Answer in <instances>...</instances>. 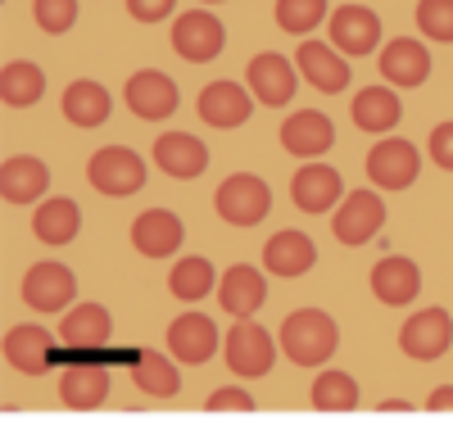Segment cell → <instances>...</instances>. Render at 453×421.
<instances>
[{
  "label": "cell",
  "instance_id": "obj_1",
  "mask_svg": "<svg viewBox=\"0 0 453 421\" xmlns=\"http://www.w3.org/2000/svg\"><path fill=\"white\" fill-rule=\"evenodd\" d=\"M281 354L295 363V367H322L335 344H340V331L331 322V313L322 309H295L286 322H281Z\"/></svg>",
  "mask_w": 453,
  "mask_h": 421
},
{
  "label": "cell",
  "instance_id": "obj_2",
  "mask_svg": "<svg viewBox=\"0 0 453 421\" xmlns=\"http://www.w3.org/2000/svg\"><path fill=\"white\" fill-rule=\"evenodd\" d=\"M213 209L232 226H258L273 209V186L263 177H254V172H232L213 190Z\"/></svg>",
  "mask_w": 453,
  "mask_h": 421
},
{
  "label": "cell",
  "instance_id": "obj_3",
  "mask_svg": "<svg viewBox=\"0 0 453 421\" xmlns=\"http://www.w3.org/2000/svg\"><path fill=\"white\" fill-rule=\"evenodd\" d=\"M87 181L109 200H127L145 186V159L127 145H104L87 159Z\"/></svg>",
  "mask_w": 453,
  "mask_h": 421
},
{
  "label": "cell",
  "instance_id": "obj_4",
  "mask_svg": "<svg viewBox=\"0 0 453 421\" xmlns=\"http://www.w3.org/2000/svg\"><path fill=\"white\" fill-rule=\"evenodd\" d=\"M277 354H281V344H273V335L258 322H232V331H226V340H222V358H226V367H232V376H241V380L268 376Z\"/></svg>",
  "mask_w": 453,
  "mask_h": 421
},
{
  "label": "cell",
  "instance_id": "obj_5",
  "mask_svg": "<svg viewBox=\"0 0 453 421\" xmlns=\"http://www.w3.org/2000/svg\"><path fill=\"white\" fill-rule=\"evenodd\" d=\"M381 226H386V200L376 195V190H349V195L340 200V209L331 213V232L345 249L367 245Z\"/></svg>",
  "mask_w": 453,
  "mask_h": 421
},
{
  "label": "cell",
  "instance_id": "obj_6",
  "mask_svg": "<svg viewBox=\"0 0 453 421\" xmlns=\"http://www.w3.org/2000/svg\"><path fill=\"white\" fill-rule=\"evenodd\" d=\"M73 299H78V277H73V267H64L55 258L27 267L23 303L32 313H64V309H73Z\"/></svg>",
  "mask_w": 453,
  "mask_h": 421
},
{
  "label": "cell",
  "instance_id": "obj_7",
  "mask_svg": "<svg viewBox=\"0 0 453 421\" xmlns=\"http://www.w3.org/2000/svg\"><path fill=\"white\" fill-rule=\"evenodd\" d=\"M422 172V155L418 145L403 141V136H386L367 149V181L381 186V190H408Z\"/></svg>",
  "mask_w": 453,
  "mask_h": 421
},
{
  "label": "cell",
  "instance_id": "obj_8",
  "mask_svg": "<svg viewBox=\"0 0 453 421\" xmlns=\"http://www.w3.org/2000/svg\"><path fill=\"white\" fill-rule=\"evenodd\" d=\"M245 87H250V96H254L258 104L286 109V104L295 100V87H299V68H295L286 55H277V50H263V55H254L250 68H245Z\"/></svg>",
  "mask_w": 453,
  "mask_h": 421
},
{
  "label": "cell",
  "instance_id": "obj_9",
  "mask_svg": "<svg viewBox=\"0 0 453 421\" xmlns=\"http://www.w3.org/2000/svg\"><path fill=\"white\" fill-rule=\"evenodd\" d=\"M453 344V318L444 309H418L403 326H399V349L412 363H435L449 354Z\"/></svg>",
  "mask_w": 453,
  "mask_h": 421
},
{
  "label": "cell",
  "instance_id": "obj_10",
  "mask_svg": "<svg viewBox=\"0 0 453 421\" xmlns=\"http://www.w3.org/2000/svg\"><path fill=\"white\" fill-rule=\"evenodd\" d=\"M326 32H331V46L345 59H363V55H372L376 46H381V19H376L367 5H358V0L331 10Z\"/></svg>",
  "mask_w": 453,
  "mask_h": 421
},
{
  "label": "cell",
  "instance_id": "obj_11",
  "mask_svg": "<svg viewBox=\"0 0 453 421\" xmlns=\"http://www.w3.org/2000/svg\"><path fill=\"white\" fill-rule=\"evenodd\" d=\"M222 46H226V27L218 23V14H209V10L177 14V23H173V50L186 64H209V59L222 55Z\"/></svg>",
  "mask_w": 453,
  "mask_h": 421
},
{
  "label": "cell",
  "instance_id": "obj_12",
  "mask_svg": "<svg viewBox=\"0 0 453 421\" xmlns=\"http://www.w3.org/2000/svg\"><path fill=\"white\" fill-rule=\"evenodd\" d=\"M295 64H299V78H304L313 91H322V96H340L349 87V78H354V64H345V55H340L331 42H299V50H295Z\"/></svg>",
  "mask_w": 453,
  "mask_h": 421
},
{
  "label": "cell",
  "instance_id": "obj_13",
  "mask_svg": "<svg viewBox=\"0 0 453 421\" xmlns=\"http://www.w3.org/2000/svg\"><path fill=\"white\" fill-rule=\"evenodd\" d=\"M109 335H113V318L104 303H73L59 322V340L73 354H55V358H87L91 349H104Z\"/></svg>",
  "mask_w": 453,
  "mask_h": 421
},
{
  "label": "cell",
  "instance_id": "obj_14",
  "mask_svg": "<svg viewBox=\"0 0 453 421\" xmlns=\"http://www.w3.org/2000/svg\"><path fill=\"white\" fill-rule=\"evenodd\" d=\"M123 100H127V109L136 113V119L164 123V119L177 113V82L168 78V73H159V68H141V73L127 78Z\"/></svg>",
  "mask_w": 453,
  "mask_h": 421
},
{
  "label": "cell",
  "instance_id": "obj_15",
  "mask_svg": "<svg viewBox=\"0 0 453 421\" xmlns=\"http://www.w3.org/2000/svg\"><path fill=\"white\" fill-rule=\"evenodd\" d=\"M254 96H250V87H241V82H232V78H218V82H209L204 91H200V100H196V113H200V123H209V127H218V132H232V127H241L250 113H254Z\"/></svg>",
  "mask_w": 453,
  "mask_h": 421
},
{
  "label": "cell",
  "instance_id": "obj_16",
  "mask_svg": "<svg viewBox=\"0 0 453 421\" xmlns=\"http://www.w3.org/2000/svg\"><path fill=\"white\" fill-rule=\"evenodd\" d=\"M277 136H281V149H286V155L313 164L318 155H326V149L335 145V123L326 119L322 109H299V113H290V119L281 123Z\"/></svg>",
  "mask_w": 453,
  "mask_h": 421
},
{
  "label": "cell",
  "instance_id": "obj_17",
  "mask_svg": "<svg viewBox=\"0 0 453 421\" xmlns=\"http://www.w3.org/2000/svg\"><path fill=\"white\" fill-rule=\"evenodd\" d=\"M263 299H268V281H263V272H258L254 263H232V267L222 272V281H218V303H222L226 318L250 322V318L263 309Z\"/></svg>",
  "mask_w": 453,
  "mask_h": 421
},
{
  "label": "cell",
  "instance_id": "obj_18",
  "mask_svg": "<svg viewBox=\"0 0 453 421\" xmlns=\"http://www.w3.org/2000/svg\"><path fill=\"white\" fill-rule=\"evenodd\" d=\"M340 195H345V181L331 164H304L290 177V200L299 213H335Z\"/></svg>",
  "mask_w": 453,
  "mask_h": 421
},
{
  "label": "cell",
  "instance_id": "obj_19",
  "mask_svg": "<svg viewBox=\"0 0 453 421\" xmlns=\"http://www.w3.org/2000/svg\"><path fill=\"white\" fill-rule=\"evenodd\" d=\"M50 186V168L36 155H14L0 164V200L23 209V204H42Z\"/></svg>",
  "mask_w": 453,
  "mask_h": 421
},
{
  "label": "cell",
  "instance_id": "obj_20",
  "mask_svg": "<svg viewBox=\"0 0 453 421\" xmlns=\"http://www.w3.org/2000/svg\"><path fill=\"white\" fill-rule=\"evenodd\" d=\"M132 245L145 258H173L186 245V226H181V218L173 209H145L132 222Z\"/></svg>",
  "mask_w": 453,
  "mask_h": 421
},
{
  "label": "cell",
  "instance_id": "obj_21",
  "mask_svg": "<svg viewBox=\"0 0 453 421\" xmlns=\"http://www.w3.org/2000/svg\"><path fill=\"white\" fill-rule=\"evenodd\" d=\"M422 290V267L403 258V254H386L372 267V295L386 303V309H408Z\"/></svg>",
  "mask_w": 453,
  "mask_h": 421
},
{
  "label": "cell",
  "instance_id": "obj_22",
  "mask_svg": "<svg viewBox=\"0 0 453 421\" xmlns=\"http://www.w3.org/2000/svg\"><path fill=\"white\" fill-rule=\"evenodd\" d=\"M168 354H173L177 363L204 367V363L218 354V326H213V318H204V313H181V318H173V326H168Z\"/></svg>",
  "mask_w": 453,
  "mask_h": 421
},
{
  "label": "cell",
  "instance_id": "obj_23",
  "mask_svg": "<svg viewBox=\"0 0 453 421\" xmlns=\"http://www.w3.org/2000/svg\"><path fill=\"white\" fill-rule=\"evenodd\" d=\"M381 78L390 87H422L431 78V50L418 42V36H395V42L381 46Z\"/></svg>",
  "mask_w": 453,
  "mask_h": 421
},
{
  "label": "cell",
  "instance_id": "obj_24",
  "mask_svg": "<svg viewBox=\"0 0 453 421\" xmlns=\"http://www.w3.org/2000/svg\"><path fill=\"white\" fill-rule=\"evenodd\" d=\"M155 164H159V172H168L177 181H191L209 168V145L191 132H164V136H155Z\"/></svg>",
  "mask_w": 453,
  "mask_h": 421
},
{
  "label": "cell",
  "instance_id": "obj_25",
  "mask_svg": "<svg viewBox=\"0 0 453 421\" xmlns=\"http://www.w3.org/2000/svg\"><path fill=\"white\" fill-rule=\"evenodd\" d=\"M59 399L73 408V412H91L109 399V371L91 358H73L64 371H59Z\"/></svg>",
  "mask_w": 453,
  "mask_h": 421
},
{
  "label": "cell",
  "instance_id": "obj_26",
  "mask_svg": "<svg viewBox=\"0 0 453 421\" xmlns=\"http://www.w3.org/2000/svg\"><path fill=\"white\" fill-rule=\"evenodd\" d=\"M5 363L23 376H42L50 371L55 363V340L46 326H36V322H23V326H10L5 335Z\"/></svg>",
  "mask_w": 453,
  "mask_h": 421
},
{
  "label": "cell",
  "instance_id": "obj_27",
  "mask_svg": "<svg viewBox=\"0 0 453 421\" xmlns=\"http://www.w3.org/2000/svg\"><path fill=\"white\" fill-rule=\"evenodd\" d=\"M313 263H318V245L304 232H290L286 226V232H277L273 241H263V267H268L273 277H281V281L304 277Z\"/></svg>",
  "mask_w": 453,
  "mask_h": 421
},
{
  "label": "cell",
  "instance_id": "obj_28",
  "mask_svg": "<svg viewBox=\"0 0 453 421\" xmlns=\"http://www.w3.org/2000/svg\"><path fill=\"white\" fill-rule=\"evenodd\" d=\"M349 119H354V127L367 132V136H386V132H395L399 119H403V100L395 96V87H363V91L354 96V104H349Z\"/></svg>",
  "mask_w": 453,
  "mask_h": 421
},
{
  "label": "cell",
  "instance_id": "obj_29",
  "mask_svg": "<svg viewBox=\"0 0 453 421\" xmlns=\"http://www.w3.org/2000/svg\"><path fill=\"white\" fill-rule=\"evenodd\" d=\"M78 232H82V209L68 195H50L32 209V236L42 245H68L78 241Z\"/></svg>",
  "mask_w": 453,
  "mask_h": 421
},
{
  "label": "cell",
  "instance_id": "obj_30",
  "mask_svg": "<svg viewBox=\"0 0 453 421\" xmlns=\"http://www.w3.org/2000/svg\"><path fill=\"white\" fill-rule=\"evenodd\" d=\"M59 109H64V119L73 123V127H100L109 113H113V100H109V91L100 87V82H91V78H78V82H68L64 87V100H59Z\"/></svg>",
  "mask_w": 453,
  "mask_h": 421
},
{
  "label": "cell",
  "instance_id": "obj_31",
  "mask_svg": "<svg viewBox=\"0 0 453 421\" xmlns=\"http://www.w3.org/2000/svg\"><path fill=\"white\" fill-rule=\"evenodd\" d=\"M132 380L136 390H145L150 399H173L181 390V376H177V363L159 349H136V363H132Z\"/></svg>",
  "mask_w": 453,
  "mask_h": 421
},
{
  "label": "cell",
  "instance_id": "obj_32",
  "mask_svg": "<svg viewBox=\"0 0 453 421\" xmlns=\"http://www.w3.org/2000/svg\"><path fill=\"white\" fill-rule=\"evenodd\" d=\"M42 96H46V73L32 59H10L0 68V100L10 109H32Z\"/></svg>",
  "mask_w": 453,
  "mask_h": 421
},
{
  "label": "cell",
  "instance_id": "obj_33",
  "mask_svg": "<svg viewBox=\"0 0 453 421\" xmlns=\"http://www.w3.org/2000/svg\"><path fill=\"white\" fill-rule=\"evenodd\" d=\"M218 286V272L204 254H191V258H177L173 272H168V290L181 299V303H200L209 290Z\"/></svg>",
  "mask_w": 453,
  "mask_h": 421
},
{
  "label": "cell",
  "instance_id": "obj_34",
  "mask_svg": "<svg viewBox=\"0 0 453 421\" xmlns=\"http://www.w3.org/2000/svg\"><path fill=\"white\" fill-rule=\"evenodd\" d=\"M313 408L318 412H354L358 408V380L349 371H335V367L318 371V380H313Z\"/></svg>",
  "mask_w": 453,
  "mask_h": 421
},
{
  "label": "cell",
  "instance_id": "obj_35",
  "mask_svg": "<svg viewBox=\"0 0 453 421\" xmlns=\"http://www.w3.org/2000/svg\"><path fill=\"white\" fill-rule=\"evenodd\" d=\"M331 14H326V0H277V27L290 32V36H304L309 42V32L322 27Z\"/></svg>",
  "mask_w": 453,
  "mask_h": 421
},
{
  "label": "cell",
  "instance_id": "obj_36",
  "mask_svg": "<svg viewBox=\"0 0 453 421\" xmlns=\"http://www.w3.org/2000/svg\"><path fill=\"white\" fill-rule=\"evenodd\" d=\"M418 32L453 46V0H418Z\"/></svg>",
  "mask_w": 453,
  "mask_h": 421
},
{
  "label": "cell",
  "instance_id": "obj_37",
  "mask_svg": "<svg viewBox=\"0 0 453 421\" xmlns=\"http://www.w3.org/2000/svg\"><path fill=\"white\" fill-rule=\"evenodd\" d=\"M32 19L42 32L64 36L73 23H78V0H32Z\"/></svg>",
  "mask_w": 453,
  "mask_h": 421
},
{
  "label": "cell",
  "instance_id": "obj_38",
  "mask_svg": "<svg viewBox=\"0 0 453 421\" xmlns=\"http://www.w3.org/2000/svg\"><path fill=\"white\" fill-rule=\"evenodd\" d=\"M204 408H209V412H254V399H250V390L226 386V390H213Z\"/></svg>",
  "mask_w": 453,
  "mask_h": 421
},
{
  "label": "cell",
  "instance_id": "obj_39",
  "mask_svg": "<svg viewBox=\"0 0 453 421\" xmlns=\"http://www.w3.org/2000/svg\"><path fill=\"white\" fill-rule=\"evenodd\" d=\"M173 5H177V0H127V14L136 23H164L173 14Z\"/></svg>",
  "mask_w": 453,
  "mask_h": 421
},
{
  "label": "cell",
  "instance_id": "obj_40",
  "mask_svg": "<svg viewBox=\"0 0 453 421\" xmlns=\"http://www.w3.org/2000/svg\"><path fill=\"white\" fill-rule=\"evenodd\" d=\"M431 159H435V168L453 172V123H440L431 132Z\"/></svg>",
  "mask_w": 453,
  "mask_h": 421
},
{
  "label": "cell",
  "instance_id": "obj_41",
  "mask_svg": "<svg viewBox=\"0 0 453 421\" xmlns=\"http://www.w3.org/2000/svg\"><path fill=\"white\" fill-rule=\"evenodd\" d=\"M426 408H431V412H453V386H440V390L426 399Z\"/></svg>",
  "mask_w": 453,
  "mask_h": 421
},
{
  "label": "cell",
  "instance_id": "obj_42",
  "mask_svg": "<svg viewBox=\"0 0 453 421\" xmlns=\"http://www.w3.org/2000/svg\"><path fill=\"white\" fill-rule=\"evenodd\" d=\"M408 408H412V403H403V399H386V403H381V412H408Z\"/></svg>",
  "mask_w": 453,
  "mask_h": 421
},
{
  "label": "cell",
  "instance_id": "obj_43",
  "mask_svg": "<svg viewBox=\"0 0 453 421\" xmlns=\"http://www.w3.org/2000/svg\"><path fill=\"white\" fill-rule=\"evenodd\" d=\"M200 5H222V0H200Z\"/></svg>",
  "mask_w": 453,
  "mask_h": 421
}]
</instances>
